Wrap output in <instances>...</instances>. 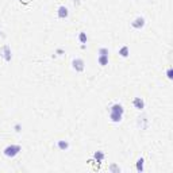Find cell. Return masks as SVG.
<instances>
[{
    "instance_id": "cell-10",
    "label": "cell",
    "mask_w": 173,
    "mask_h": 173,
    "mask_svg": "<svg viewBox=\"0 0 173 173\" xmlns=\"http://www.w3.org/2000/svg\"><path fill=\"white\" fill-rule=\"evenodd\" d=\"M104 158H106V156H104V153L102 152V150H99V152H95L93 153V160L96 161V162H103L104 161Z\"/></svg>"
},
{
    "instance_id": "cell-15",
    "label": "cell",
    "mask_w": 173,
    "mask_h": 173,
    "mask_svg": "<svg viewBox=\"0 0 173 173\" xmlns=\"http://www.w3.org/2000/svg\"><path fill=\"white\" fill-rule=\"evenodd\" d=\"M79 41L81 42V43H87L88 37H87V32H85V31H81V32L79 34Z\"/></svg>"
},
{
    "instance_id": "cell-21",
    "label": "cell",
    "mask_w": 173,
    "mask_h": 173,
    "mask_svg": "<svg viewBox=\"0 0 173 173\" xmlns=\"http://www.w3.org/2000/svg\"><path fill=\"white\" fill-rule=\"evenodd\" d=\"M72 2H73V4H75V6H80L81 0H72Z\"/></svg>"
},
{
    "instance_id": "cell-2",
    "label": "cell",
    "mask_w": 173,
    "mask_h": 173,
    "mask_svg": "<svg viewBox=\"0 0 173 173\" xmlns=\"http://www.w3.org/2000/svg\"><path fill=\"white\" fill-rule=\"evenodd\" d=\"M72 68L75 69L77 73H81V72H84V69H85V62H84L83 58H75V60L72 61Z\"/></svg>"
},
{
    "instance_id": "cell-3",
    "label": "cell",
    "mask_w": 173,
    "mask_h": 173,
    "mask_svg": "<svg viewBox=\"0 0 173 173\" xmlns=\"http://www.w3.org/2000/svg\"><path fill=\"white\" fill-rule=\"evenodd\" d=\"M145 24H146V19L143 16H137L131 22V27L135 28V30H141V28L145 27Z\"/></svg>"
},
{
    "instance_id": "cell-14",
    "label": "cell",
    "mask_w": 173,
    "mask_h": 173,
    "mask_svg": "<svg viewBox=\"0 0 173 173\" xmlns=\"http://www.w3.org/2000/svg\"><path fill=\"white\" fill-rule=\"evenodd\" d=\"M143 164H145V160H143V158L141 157V158H138L137 160V164H135V168H137V171L138 172H143Z\"/></svg>"
},
{
    "instance_id": "cell-12",
    "label": "cell",
    "mask_w": 173,
    "mask_h": 173,
    "mask_svg": "<svg viewBox=\"0 0 173 173\" xmlns=\"http://www.w3.org/2000/svg\"><path fill=\"white\" fill-rule=\"evenodd\" d=\"M148 124H149V122H148V119H146L145 116H142V118L139 116V118H138V126L141 127L142 130H143V128L148 127Z\"/></svg>"
},
{
    "instance_id": "cell-20",
    "label": "cell",
    "mask_w": 173,
    "mask_h": 173,
    "mask_svg": "<svg viewBox=\"0 0 173 173\" xmlns=\"http://www.w3.org/2000/svg\"><path fill=\"white\" fill-rule=\"evenodd\" d=\"M56 53L58 54V56H62V54H64V53H65V51H64V50H62V49H57V51H56Z\"/></svg>"
},
{
    "instance_id": "cell-5",
    "label": "cell",
    "mask_w": 173,
    "mask_h": 173,
    "mask_svg": "<svg viewBox=\"0 0 173 173\" xmlns=\"http://www.w3.org/2000/svg\"><path fill=\"white\" fill-rule=\"evenodd\" d=\"M57 16L60 18V19H66V18L69 16V10L66 6H60L57 8Z\"/></svg>"
},
{
    "instance_id": "cell-11",
    "label": "cell",
    "mask_w": 173,
    "mask_h": 173,
    "mask_svg": "<svg viewBox=\"0 0 173 173\" xmlns=\"http://www.w3.org/2000/svg\"><path fill=\"white\" fill-rule=\"evenodd\" d=\"M119 56L122 57V58H127L128 56H130V49H128V46H122L119 49Z\"/></svg>"
},
{
    "instance_id": "cell-4",
    "label": "cell",
    "mask_w": 173,
    "mask_h": 173,
    "mask_svg": "<svg viewBox=\"0 0 173 173\" xmlns=\"http://www.w3.org/2000/svg\"><path fill=\"white\" fill-rule=\"evenodd\" d=\"M0 56L3 57V60L6 62H10L11 58H12V53H11V47L8 45H4L0 50Z\"/></svg>"
},
{
    "instance_id": "cell-9",
    "label": "cell",
    "mask_w": 173,
    "mask_h": 173,
    "mask_svg": "<svg viewBox=\"0 0 173 173\" xmlns=\"http://www.w3.org/2000/svg\"><path fill=\"white\" fill-rule=\"evenodd\" d=\"M123 118V114H119V112H110V120L112 123H119Z\"/></svg>"
},
{
    "instance_id": "cell-19",
    "label": "cell",
    "mask_w": 173,
    "mask_h": 173,
    "mask_svg": "<svg viewBox=\"0 0 173 173\" xmlns=\"http://www.w3.org/2000/svg\"><path fill=\"white\" fill-rule=\"evenodd\" d=\"M14 130H15L16 132H20L22 131V124L20 123H15L14 124Z\"/></svg>"
},
{
    "instance_id": "cell-16",
    "label": "cell",
    "mask_w": 173,
    "mask_h": 173,
    "mask_svg": "<svg viewBox=\"0 0 173 173\" xmlns=\"http://www.w3.org/2000/svg\"><path fill=\"white\" fill-rule=\"evenodd\" d=\"M97 54H99V56H108L110 50L107 49V47H100V49L97 50Z\"/></svg>"
},
{
    "instance_id": "cell-1",
    "label": "cell",
    "mask_w": 173,
    "mask_h": 173,
    "mask_svg": "<svg viewBox=\"0 0 173 173\" xmlns=\"http://www.w3.org/2000/svg\"><path fill=\"white\" fill-rule=\"evenodd\" d=\"M22 152V148L19 145H8L3 149V154L7 157V158H14L16 157L18 154Z\"/></svg>"
},
{
    "instance_id": "cell-7",
    "label": "cell",
    "mask_w": 173,
    "mask_h": 173,
    "mask_svg": "<svg viewBox=\"0 0 173 173\" xmlns=\"http://www.w3.org/2000/svg\"><path fill=\"white\" fill-rule=\"evenodd\" d=\"M110 112H119V114H124V108L120 103H114V104L110 106L108 108Z\"/></svg>"
},
{
    "instance_id": "cell-6",
    "label": "cell",
    "mask_w": 173,
    "mask_h": 173,
    "mask_svg": "<svg viewBox=\"0 0 173 173\" xmlns=\"http://www.w3.org/2000/svg\"><path fill=\"white\" fill-rule=\"evenodd\" d=\"M132 106H134L135 110L142 111V110L145 108V100H143L142 97H134V100H132Z\"/></svg>"
},
{
    "instance_id": "cell-8",
    "label": "cell",
    "mask_w": 173,
    "mask_h": 173,
    "mask_svg": "<svg viewBox=\"0 0 173 173\" xmlns=\"http://www.w3.org/2000/svg\"><path fill=\"white\" fill-rule=\"evenodd\" d=\"M57 148L62 150V152H66V150H69L71 145H69V142L65 141V139H60V141H57Z\"/></svg>"
},
{
    "instance_id": "cell-18",
    "label": "cell",
    "mask_w": 173,
    "mask_h": 173,
    "mask_svg": "<svg viewBox=\"0 0 173 173\" xmlns=\"http://www.w3.org/2000/svg\"><path fill=\"white\" fill-rule=\"evenodd\" d=\"M167 77H168L169 80L173 79V69H172V68H168V71H167Z\"/></svg>"
},
{
    "instance_id": "cell-17",
    "label": "cell",
    "mask_w": 173,
    "mask_h": 173,
    "mask_svg": "<svg viewBox=\"0 0 173 173\" xmlns=\"http://www.w3.org/2000/svg\"><path fill=\"white\" fill-rule=\"evenodd\" d=\"M110 171H111V172H120V168L119 167H116V165L115 164H111V165H110Z\"/></svg>"
},
{
    "instance_id": "cell-13",
    "label": "cell",
    "mask_w": 173,
    "mask_h": 173,
    "mask_svg": "<svg viewBox=\"0 0 173 173\" xmlns=\"http://www.w3.org/2000/svg\"><path fill=\"white\" fill-rule=\"evenodd\" d=\"M97 62L100 66L108 65V56H97Z\"/></svg>"
}]
</instances>
